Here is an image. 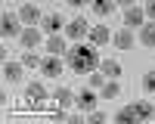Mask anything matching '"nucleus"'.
I'll use <instances>...</instances> for the list:
<instances>
[{
	"label": "nucleus",
	"instance_id": "nucleus-1",
	"mask_svg": "<svg viewBox=\"0 0 155 124\" xmlns=\"http://www.w3.org/2000/svg\"><path fill=\"white\" fill-rule=\"evenodd\" d=\"M96 50H99V47L81 44V41H78L74 47H68V50H65V65H68V71H71V74H90V71L99 65Z\"/></svg>",
	"mask_w": 155,
	"mask_h": 124
},
{
	"label": "nucleus",
	"instance_id": "nucleus-2",
	"mask_svg": "<svg viewBox=\"0 0 155 124\" xmlns=\"http://www.w3.org/2000/svg\"><path fill=\"white\" fill-rule=\"evenodd\" d=\"M22 19L19 16H12V12H3V19H0V31H3V37H19L25 28H22Z\"/></svg>",
	"mask_w": 155,
	"mask_h": 124
},
{
	"label": "nucleus",
	"instance_id": "nucleus-3",
	"mask_svg": "<svg viewBox=\"0 0 155 124\" xmlns=\"http://www.w3.org/2000/svg\"><path fill=\"white\" fill-rule=\"evenodd\" d=\"M65 34L71 37V41H84V37L90 34V22H87V19H81V16L71 19V22L65 25Z\"/></svg>",
	"mask_w": 155,
	"mask_h": 124
},
{
	"label": "nucleus",
	"instance_id": "nucleus-4",
	"mask_svg": "<svg viewBox=\"0 0 155 124\" xmlns=\"http://www.w3.org/2000/svg\"><path fill=\"white\" fill-rule=\"evenodd\" d=\"M41 25H44V31H47V34H59V31L65 28L68 22L62 19L59 12H50V16H44V19H41Z\"/></svg>",
	"mask_w": 155,
	"mask_h": 124
},
{
	"label": "nucleus",
	"instance_id": "nucleus-5",
	"mask_svg": "<svg viewBox=\"0 0 155 124\" xmlns=\"http://www.w3.org/2000/svg\"><path fill=\"white\" fill-rule=\"evenodd\" d=\"M62 68H65V65H62V59H59V56H53V53H50V56L41 62V71L47 74V78H59Z\"/></svg>",
	"mask_w": 155,
	"mask_h": 124
},
{
	"label": "nucleus",
	"instance_id": "nucleus-6",
	"mask_svg": "<svg viewBox=\"0 0 155 124\" xmlns=\"http://www.w3.org/2000/svg\"><path fill=\"white\" fill-rule=\"evenodd\" d=\"M25 99H28V103H47V87L41 81H31L25 87Z\"/></svg>",
	"mask_w": 155,
	"mask_h": 124
},
{
	"label": "nucleus",
	"instance_id": "nucleus-7",
	"mask_svg": "<svg viewBox=\"0 0 155 124\" xmlns=\"http://www.w3.org/2000/svg\"><path fill=\"white\" fill-rule=\"evenodd\" d=\"M74 106L81 109V112H93V109H96V93H93V87L78 93V96H74Z\"/></svg>",
	"mask_w": 155,
	"mask_h": 124
},
{
	"label": "nucleus",
	"instance_id": "nucleus-8",
	"mask_svg": "<svg viewBox=\"0 0 155 124\" xmlns=\"http://www.w3.org/2000/svg\"><path fill=\"white\" fill-rule=\"evenodd\" d=\"M115 0H90V9H93V16H99V19H109L112 12H115Z\"/></svg>",
	"mask_w": 155,
	"mask_h": 124
},
{
	"label": "nucleus",
	"instance_id": "nucleus-9",
	"mask_svg": "<svg viewBox=\"0 0 155 124\" xmlns=\"http://www.w3.org/2000/svg\"><path fill=\"white\" fill-rule=\"evenodd\" d=\"M143 19H146V9L127 6V12H124V28H137V25H143Z\"/></svg>",
	"mask_w": 155,
	"mask_h": 124
},
{
	"label": "nucleus",
	"instance_id": "nucleus-10",
	"mask_svg": "<svg viewBox=\"0 0 155 124\" xmlns=\"http://www.w3.org/2000/svg\"><path fill=\"white\" fill-rule=\"evenodd\" d=\"M19 41H22V47H25V50H34L37 44H41V31H37L34 25H28V28L19 34Z\"/></svg>",
	"mask_w": 155,
	"mask_h": 124
},
{
	"label": "nucleus",
	"instance_id": "nucleus-11",
	"mask_svg": "<svg viewBox=\"0 0 155 124\" xmlns=\"http://www.w3.org/2000/svg\"><path fill=\"white\" fill-rule=\"evenodd\" d=\"M109 41H112V34H109L106 25H93V28H90V44H93V47H102Z\"/></svg>",
	"mask_w": 155,
	"mask_h": 124
},
{
	"label": "nucleus",
	"instance_id": "nucleus-12",
	"mask_svg": "<svg viewBox=\"0 0 155 124\" xmlns=\"http://www.w3.org/2000/svg\"><path fill=\"white\" fill-rule=\"evenodd\" d=\"M134 115H137V121H149L155 115V106L149 99H140V103H134Z\"/></svg>",
	"mask_w": 155,
	"mask_h": 124
},
{
	"label": "nucleus",
	"instance_id": "nucleus-13",
	"mask_svg": "<svg viewBox=\"0 0 155 124\" xmlns=\"http://www.w3.org/2000/svg\"><path fill=\"white\" fill-rule=\"evenodd\" d=\"M19 19H22L25 25H37V22H41V12H37L34 3H25V6L19 9Z\"/></svg>",
	"mask_w": 155,
	"mask_h": 124
},
{
	"label": "nucleus",
	"instance_id": "nucleus-14",
	"mask_svg": "<svg viewBox=\"0 0 155 124\" xmlns=\"http://www.w3.org/2000/svg\"><path fill=\"white\" fill-rule=\"evenodd\" d=\"M3 78L9 84H19L22 81V65H19V62H3Z\"/></svg>",
	"mask_w": 155,
	"mask_h": 124
},
{
	"label": "nucleus",
	"instance_id": "nucleus-15",
	"mask_svg": "<svg viewBox=\"0 0 155 124\" xmlns=\"http://www.w3.org/2000/svg\"><path fill=\"white\" fill-rule=\"evenodd\" d=\"M47 50H50V53H53V56H62V53H65V41H62V37L59 34H50V41H47Z\"/></svg>",
	"mask_w": 155,
	"mask_h": 124
},
{
	"label": "nucleus",
	"instance_id": "nucleus-16",
	"mask_svg": "<svg viewBox=\"0 0 155 124\" xmlns=\"http://www.w3.org/2000/svg\"><path fill=\"white\" fill-rule=\"evenodd\" d=\"M130 44H134L130 28H121L118 34H115V47H118V50H130Z\"/></svg>",
	"mask_w": 155,
	"mask_h": 124
},
{
	"label": "nucleus",
	"instance_id": "nucleus-17",
	"mask_svg": "<svg viewBox=\"0 0 155 124\" xmlns=\"http://www.w3.org/2000/svg\"><path fill=\"white\" fill-rule=\"evenodd\" d=\"M53 99H56V106H71V103H74V93L68 90V87H56Z\"/></svg>",
	"mask_w": 155,
	"mask_h": 124
},
{
	"label": "nucleus",
	"instance_id": "nucleus-18",
	"mask_svg": "<svg viewBox=\"0 0 155 124\" xmlns=\"http://www.w3.org/2000/svg\"><path fill=\"white\" fill-rule=\"evenodd\" d=\"M115 121L118 124H137V115H134V106H124L115 112Z\"/></svg>",
	"mask_w": 155,
	"mask_h": 124
},
{
	"label": "nucleus",
	"instance_id": "nucleus-19",
	"mask_svg": "<svg viewBox=\"0 0 155 124\" xmlns=\"http://www.w3.org/2000/svg\"><path fill=\"white\" fill-rule=\"evenodd\" d=\"M140 41H143V47L155 50V22H152V25H143V31H140Z\"/></svg>",
	"mask_w": 155,
	"mask_h": 124
},
{
	"label": "nucleus",
	"instance_id": "nucleus-20",
	"mask_svg": "<svg viewBox=\"0 0 155 124\" xmlns=\"http://www.w3.org/2000/svg\"><path fill=\"white\" fill-rule=\"evenodd\" d=\"M99 71L106 74V78H118V74H121V65H118L115 59H106V62L99 65Z\"/></svg>",
	"mask_w": 155,
	"mask_h": 124
},
{
	"label": "nucleus",
	"instance_id": "nucleus-21",
	"mask_svg": "<svg viewBox=\"0 0 155 124\" xmlns=\"http://www.w3.org/2000/svg\"><path fill=\"white\" fill-rule=\"evenodd\" d=\"M118 96H121V87L115 84V78L109 84H102V99H118Z\"/></svg>",
	"mask_w": 155,
	"mask_h": 124
},
{
	"label": "nucleus",
	"instance_id": "nucleus-22",
	"mask_svg": "<svg viewBox=\"0 0 155 124\" xmlns=\"http://www.w3.org/2000/svg\"><path fill=\"white\" fill-rule=\"evenodd\" d=\"M41 62H44V59H41V56H37V53H34V50H28V53H25V56H22V65H28V68H41Z\"/></svg>",
	"mask_w": 155,
	"mask_h": 124
},
{
	"label": "nucleus",
	"instance_id": "nucleus-23",
	"mask_svg": "<svg viewBox=\"0 0 155 124\" xmlns=\"http://www.w3.org/2000/svg\"><path fill=\"white\" fill-rule=\"evenodd\" d=\"M143 90L146 93H155V71H146L143 74Z\"/></svg>",
	"mask_w": 155,
	"mask_h": 124
},
{
	"label": "nucleus",
	"instance_id": "nucleus-24",
	"mask_svg": "<svg viewBox=\"0 0 155 124\" xmlns=\"http://www.w3.org/2000/svg\"><path fill=\"white\" fill-rule=\"evenodd\" d=\"M87 81H90V87H93V90H102V84H106L102 71H99V74H93V71H90V78H87Z\"/></svg>",
	"mask_w": 155,
	"mask_h": 124
},
{
	"label": "nucleus",
	"instance_id": "nucleus-25",
	"mask_svg": "<svg viewBox=\"0 0 155 124\" xmlns=\"http://www.w3.org/2000/svg\"><path fill=\"white\" fill-rule=\"evenodd\" d=\"M90 121H93V124H102V121H106V115H102V112H96V109H93V112H90Z\"/></svg>",
	"mask_w": 155,
	"mask_h": 124
},
{
	"label": "nucleus",
	"instance_id": "nucleus-26",
	"mask_svg": "<svg viewBox=\"0 0 155 124\" xmlns=\"http://www.w3.org/2000/svg\"><path fill=\"white\" fill-rule=\"evenodd\" d=\"M146 16L155 22V0H146Z\"/></svg>",
	"mask_w": 155,
	"mask_h": 124
},
{
	"label": "nucleus",
	"instance_id": "nucleus-27",
	"mask_svg": "<svg viewBox=\"0 0 155 124\" xmlns=\"http://www.w3.org/2000/svg\"><path fill=\"white\" fill-rule=\"evenodd\" d=\"M65 3H68V6H87L90 0H65Z\"/></svg>",
	"mask_w": 155,
	"mask_h": 124
},
{
	"label": "nucleus",
	"instance_id": "nucleus-28",
	"mask_svg": "<svg viewBox=\"0 0 155 124\" xmlns=\"http://www.w3.org/2000/svg\"><path fill=\"white\" fill-rule=\"evenodd\" d=\"M115 3H121V6H137V0H115Z\"/></svg>",
	"mask_w": 155,
	"mask_h": 124
}]
</instances>
